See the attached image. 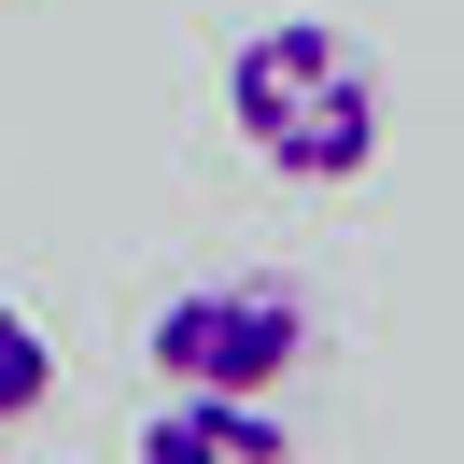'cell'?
Returning <instances> with one entry per match:
<instances>
[{
	"mask_svg": "<svg viewBox=\"0 0 464 464\" xmlns=\"http://www.w3.org/2000/svg\"><path fill=\"white\" fill-rule=\"evenodd\" d=\"M226 127L282 183H366L380 169V57L338 14H267L226 57Z\"/></svg>",
	"mask_w": 464,
	"mask_h": 464,
	"instance_id": "6da1fadb",
	"label": "cell"
},
{
	"mask_svg": "<svg viewBox=\"0 0 464 464\" xmlns=\"http://www.w3.org/2000/svg\"><path fill=\"white\" fill-rule=\"evenodd\" d=\"M155 464H282V408L267 394H169L141 422Z\"/></svg>",
	"mask_w": 464,
	"mask_h": 464,
	"instance_id": "3957f363",
	"label": "cell"
},
{
	"mask_svg": "<svg viewBox=\"0 0 464 464\" xmlns=\"http://www.w3.org/2000/svg\"><path fill=\"white\" fill-rule=\"evenodd\" d=\"M141 352L169 394H282L295 352H310V295L295 282H183Z\"/></svg>",
	"mask_w": 464,
	"mask_h": 464,
	"instance_id": "7a4b0ae2",
	"label": "cell"
},
{
	"mask_svg": "<svg viewBox=\"0 0 464 464\" xmlns=\"http://www.w3.org/2000/svg\"><path fill=\"white\" fill-rule=\"evenodd\" d=\"M43 408H57V338L0 295V422H43Z\"/></svg>",
	"mask_w": 464,
	"mask_h": 464,
	"instance_id": "277c9868",
	"label": "cell"
}]
</instances>
